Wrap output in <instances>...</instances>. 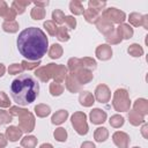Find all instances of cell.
I'll use <instances>...</instances> for the list:
<instances>
[{
	"instance_id": "cell-1",
	"label": "cell",
	"mask_w": 148,
	"mask_h": 148,
	"mask_svg": "<svg viewBox=\"0 0 148 148\" xmlns=\"http://www.w3.org/2000/svg\"><path fill=\"white\" fill-rule=\"evenodd\" d=\"M16 43L18 52L29 61L40 60L49 49V39L45 32L37 27H30L22 30Z\"/></svg>"
},
{
	"instance_id": "cell-2",
	"label": "cell",
	"mask_w": 148,
	"mask_h": 148,
	"mask_svg": "<svg viewBox=\"0 0 148 148\" xmlns=\"http://www.w3.org/2000/svg\"><path fill=\"white\" fill-rule=\"evenodd\" d=\"M10 95L18 105H29L39 95V83L30 74H21L10 84Z\"/></svg>"
},
{
	"instance_id": "cell-3",
	"label": "cell",
	"mask_w": 148,
	"mask_h": 148,
	"mask_svg": "<svg viewBox=\"0 0 148 148\" xmlns=\"http://www.w3.org/2000/svg\"><path fill=\"white\" fill-rule=\"evenodd\" d=\"M112 106L118 112H126L131 108V99L128 91L124 88H118L112 96Z\"/></svg>"
},
{
	"instance_id": "cell-4",
	"label": "cell",
	"mask_w": 148,
	"mask_h": 148,
	"mask_svg": "<svg viewBox=\"0 0 148 148\" xmlns=\"http://www.w3.org/2000/svg\"><path fill=\"white\" fill-rule=\"evenodd\" d=\"M58 68H59V64L51 62V64H47L46 66L38 67L35 71V75L42 82H49L51 79L54 81L56 75H57V72H58Z\"/></svg>"
},
{
	"instance_id": "cell-5",
	"label": "cell",
	"mask_w": 148,
	"mask_h": 148,
	"mask_svg": "<svg viewBox=\"0 0 148 148\" xmlns=\"http://www.w3.org/2000/svg\"><path fill=\"white\" fill-rule=\"evenodd\" d=\"M71 123L74 130L80 135H86L89 131L88 123H87V114L82 111H76L71 117Z\"/></svg>"
},
{
	"instance_id": "cell-6",
	"label": "cell",
	"mask_w": 148,
	"mask_h": 148,
	"mask_svg": "<svg viewBox=\"0 0 148 148\" xmlns=\"http://www.w3.org/2000/svg\"><path fill=\"white\" fill-rule=\"evenodd\" d=\"M35 125H36V119L30 111L25 110L23 113L18 116V127L22 132L24 133L32 132L35 130Z\"/></svg>"
},
{
	"instance_id": "cell-7",
	"label": "cell",
	"mask_w": 148,
	"mask_h": 148,
	"mask_svg": "<svg viewBox=\"0 0 148 148\" xmlns=\"http://www.w3.org/2000/svg\"><path fill=\"white\" fill-rule=\"evenodd\" d=\"M102 17L109 20L112 24H121L124 23V21L126 20V14L118 9V8H114V7H110V8H106L103 10L102 13Z\"/></svg>"
},
{
	"instance_id": "cell-8",
	"label": "cell",
	"mask_w": 148,
	"mask_h": 148,
	"mask_svg": "<svg viewBox=\"0 0 148 148\" xmlns=\"http://www.w3.org/2000/svg\"><path fill=\"white\" fill-rule=\"evenodd\" d=\"M68 73H71V74L77 80V82H79L81 86L89 83V82L92 81V79H94L92 72L89 71V69H87V68H83V67H81V68H79V69H76V71H74V72H68Z\"/></svg>"
},
{
	"instance_id": "cell-9",
	"label": "cell",
	"mask_w": 148,
	"mask_h": 148,
	"mask_svg": "<svg viewBox=\"0 0 148 148\" xmlns=\"http://www.w3.org/2000/svg\"><path fill=\"white\" fill-rule=\"evenodd\" d=\"M94 97L99 103H108L111 99V90L106 84L101 83V84H98L96 87Z\"/></svg>"
},
{
	"instance_id": "cell-10",
	"label": "cell",
	"mask_w": 148,
	"mask_h": 148,
	"mask_svg": "<svg viewBox=\"0 0 148 148\" xmlns=\"http://www.w3.org/2000/svg\"><path fill=\"white\" fill-rule=\"evenodd\" d=\"M112 141L118 148H128L131 139H130V135L126 132L117 131L112 134Z\"/></svg>"
},
{
	"instance_id": "cell-11",
	"label": "cell",
	"mask_w": 148,
	"mask_h": 148,
	"mask_svg": "<svg viewBox=\"0 0 148 148\" xmlns=\"http://www.w3.org/2000/svg\"><path fill=\"white\" fill-rule=\"evenodd\" d=\"M95 56L97 59H99L102 61H106V60L111 59V57H112V49L108 44H101L96 47Z\"/></svg>"
},
{
	"instance_id": "cell-12",
	"label": "cell",
	"mask_w": 148,
	"mask_h": 148,
	"mask_svg": "<svg viewBox=\"0 0 148 148\" xmlns=\"http://www.w3.org/2000/svg\"><path fill=\"white\" fill-rule=\"evenodd\" d=\"M96 28H97V30L101 32V34H103L104 36H106V35H109L110 32H112L116 28L113 27V24L109 21V20H106V18H104V17H102V16H99V18L96 21Z\"/></svg>"
},
{
	"instance_id": "cell-13",
	"label": "cell",
	"mask_w": 148,
	"mask_h": 148,
	"mask_svg": "<svg viewBox=\"0 0 148 148\" xmlns=\"http://www.w3.org/2000/svg\"><path fill=\"white\" fill-rule=\"evenodd\" d=\"M106 117H108L106 112H105L104 110L99 109V108L92 109V110L90 111V113H89V119H90V121H91L92 124H95V125H101V124H103V123L106 120Z\"/></svg>"
},
{
	"instance_id": "cell-14",
	"label": "cell",
	"mask_w": 148,
	"mask_h": 148,
	"mask_svg": "<svg viewBox=\"0 0 148 148\" xmlns=\"http://www.w3.org/2000/svg\"><path fill=\"white\" fill-rule=\"evenodd\" d=\"M22 134L23 132L20 130L18 126H14V125H10L6 128L5 131V135L7 138V140H9L10 142H16L18 141V139L22 138Z\"/></svg>"
},
{
	"instance_id": "cell-15",
	"label": "cell",
	"mask_w": 148,
	"mask_h": 148,
	"mask_svg": "<svg viewBox=\"0 0 148 148\" xmlns=\"http://www.w3.org/2000/svg\"><path fill=\"white\" fill-rule=\"evenodd\" d=\"M65 86L67 88V90L69 92H73V94H76L81 90L82 86L77 82V80L71 74V73H67L66 75V79H65Z\"/></svg>"
},
{
	"instance_id": "cell-16",
	"label": "cell",
	"mask_w": 148,
	"mask_h": 148,
	"mask_svg": "<svg viewBox=\"0 0 148 148\" xmlns=\"http://www.w3.org/2000/svg\"><path fill=\"white\" fill-rule=\"evenodd\" d=\"M116 30H117L118 35L121 37V39H130V38H132L133 35H134L133 28H132L130 24H127V23H121V24H119V25L116 28Z\"/></svg>"
},
{
	"instance_id": "cell-17",
	"label": "cell",
	"mask_w": 148,
	"mask_h": 148,
	"mask_svg": "<svg viewBox=\"0 0 148 148\" xmlns=\"http://www.w3.org/2000/svg\"><path fill=\"white\" fill-rule=\"evenodd\" d=\"M79 102H80V104L82 106L90 108L95 103V97H94V95L90 91L84 90V91H81L80 92V95H79Z\"/></svg>"
},
{
	"instance_id": "cell-18",
	"label": "cell",
	"mask_w": 148,
	"mask_h": 148,
	"mask_svg": "<svg viewBox=\"0 0 148 148\" xmlns=\"http://www.w3.org/2000/svg\"><path fill=\"white\" fill-rule=\"evenodd\" d=\"M133 110L143 117L148 114V101L146 98H138L133 104Z\"/></svg>"
},
{
	"instance_id": "cell-19",
	"label": "cell",
	"mask_w": 148,
	"mask_h": 148,
	"mask_svg": "<svg viewBox=\"0 0 148 148\" xmlns=\"http://www.w3.org/2000/svg\"><path fill=\"white\" fill-rule=\"evenodd\" d=\"M68 118V111L67 110H58L56 113L52 114L51 117V121L54 125H61L62 123H65Z\"/></svg>"
},
{
	"instance_id": "cell-20",
	"label": "cell",
	"mask_w": 148,
	"mask_h": 148,
	"mask_svg": "<svg viewBox=\"0 0 148 148\" xmlns=\"http://www.w3.org/2000/svg\"><path fill=\"white\" fill-rule=\"evenodd\" d=\"M128 121L133 126H139L145 123V117L134 110H128Z\"/></svg>"
},
{
	"instance_id": "cell-21",
	"label": "cell",
	"mask_w": 148,
	"mask_h": 148,
	"mask_svg": "<svg viewBox=\"0 0 148 148\" xmlns=\"http://www.w3.org/2000/svg\"><path fill=\"white\" fill-rule=\"evenodd\" d=\"M31 2L28 0H14L12 2V8L15 10L16 14H23L25 12V8L30 5Z\"/></svg>"
},
{
	"instance_id": "cell-22",
	"label": "cell",
	"mask_w": 148,
	"mask_h": 148,
	"mask_svg": "<svg viewBox=\"0 0 148 148\" xmlns=\"http://www.w3.org/2000/svg\"><path fill=\"white\" fill-rule=\"evenodd\" d=\"M109 138V131L106 127H97L94 132V139L96 142H104Z\"/></svg>"
},
{
	"instance_id": "cell-23",
	"label": "cell",
	"mask_w": 148,
	"mask_h": 148,
	"mask_svg": "<svg viewBox=\"0 0 148 148\" xmlns=\"http://www.w3.org/2000/svg\"><path fill=\"white\" fill-rule=\"evenodd\" d=\"M47 53H49V57L51 59H59L64 53V49H62V46L60 44H56L54 43V44H52L50 46V49L47 50Z\"/></svg>"
},
{
	"instance_id": "cell-24",
	"label": "cell",
	"mask_w": 148,
	"mask_h": 148,
	"mask_svg": "<svg viewBox=\"0 0 148 148\" xmlns=\"http://www.w3.org/2000/svg\"><path fill=\"white\" fill-rule=\"evenodd\" d=\"M34 110H35V114L38 118H45L51 113V108L49 105H46V104H43V103L42 104H37L34 108Z\"/></svg>"
},
{
	"instance_id": "cell-25",
	"label": "cell",
	"mask_w": 148,
	"mask_h": 148,
	"mask_svg": "<svg viewBox=\"0 0 148 148\" xmlns=\"http://www.w3.org/2000/svg\"><path fill=\"white\" fill-rule=\"evenodd\" d=\"M127 52H128V54L130 56H132V57H134V58H140L141 56H143V47L140 45V44H138V43H133V44H131L128 47H127Z\"/></svg>"
},
{
	"instance_id": "cell-26",
	"label": "cell",
	"mask_w": 148,
	"mask_h": 148,
	"mask_svg": "<svg viewBox=\"0 0 148 148\" xmlns=\"http://www.w3.org/2000/svg\"><path fill=\"white\" fill-rule=\"evenodd\" d=\"M69 10L74 15H82L83 12H84L83 3L81 1H79V0H72L69 2Z\"/></svg>"
},
{
	"instance_id": "cell-27",
	"label": "cell",
	"mask_w": 148,
	"mask_h": 148,
	"mask_svg": "<svg viewBox=\"0 0 148 148\" xmlns=\"http://www.w3.org/2000/svg\"><path fill=\"white\" fill-rule=\"evenodd\" d=\"M83 17L88 23H96V21L99 18V13L91 8H87L83 12Z\"/></svg>"
},
{
	"instance_id": "cell-28",
	"label": "cell",
	"mask_w": 148,
	"mask_h": 148,
	"mask_svg": "<svg viewBox=\"0 0 148 148\" xmlns=\"http://www.w3.org/2000/svg\"><path fill=\"white\" fill-rule=\"evenodd\" d=\"M38 139L35 135H25L21 139V146L23 148H35L37 146Z\"/></svg>"
},
{
	"instance_id": "cell-29",
	"label": "cell",
	"mask_w": 148,
	"mask_h": 148,
	"mask_svg": "<svg viewBox=\"0 0 148 148\" xmlns=\"http://www.w3.org/2000/svg\"><path fill=\"white\" fill-rule=\"evenodd\" d=\"M18 23L16 21H3L2 23V30L8 34H15L18 31Z\"/></svg>"
},
{
	"instance_id": "cell-30",
	"label": "cell",
	"mask_w": 148,
	"mask_h": 148,
	"mask_svg": "<svg viewBox=\"0 0 148 148\" xmlns=\"http://www.w3.org/2000/svg\"><path fill=\"white\" fill-rule=\"evenodd\" d=\"M80 59H81V64H82L83 68H87V69H89L91 72L94 69H96L97 62H96V60L94 58H91V57H83V58H80Z\"/></svg>"
},
{
	"instance_id": "cell-31",
	"label": "cell",
	"mask_w": 148,
	"mask_h": 148,
	"mask_svg": "<svg viewBox=\"0 0 148 148\" xmlns=\"http://www.w3.org/2000/svg\"><path fill=\"white\" fill-rule=\"evenodd\" d=\"M105 40H106V43H108V45H116V44H119V43H121V37L118 35V32H117V30L114 29L112 32H110L109 35H106L105 36Z\"/></svg>"
},
{
	"instance_id": "cell-32",
	"label": "cell",
	"mask_w": 148,
	"mask_h": 148,
	"mask_svg": "<svg viewBox=\"0 0 148 148\" xmlns=\"http://www.w3.org/2000/svg\"><path fill=\"white\" fill-rule=\"evenodd\" d=\"M124 123H125V118L120 114H113L109 119V124L113 128H120L124 125Z\"/></svg>"
},
{
	"instance_id": "cell-33",
	"label": "cell",
	"mask_w": 148,
	"mask_h": 148,
	"mask_svg": "<svg viewBox=\"0 0 148 148\" xmlns=\"http://www.w3.org/2000/svg\"><path fill=\"white\" fill-rule=\"evenodd\" d=\"M50 94L52 95V96H60L62 92H64V89H65V87L61 84V83H58V82H54V81H52L51 83H50Z\"/></svg>"
},
{
	"instance_id": "cell-34",
	"label": "cell",
	"mask_w": 148,
	"mask_h": 148,
	"mask_svg": "<svg viewBox=\"0 0 148 148\" xmlns=\"http://www.w3.org/2000/svg\"><path fill=\"white\" fill-rule=\"evenodd\" d=\"M45 15H46L45 8H42V7H36V6H35V7L31 9V12H30L31 18H32V20H36V21L44 18Z\"/></svg>"
},
{
	"instance_id": "cell-35",
	"label": "cell",
	"mask_w": 148,
	"mask_h": 148,
	"mask_svg": "<svg viewBox=\"0 0 148 148\" xmlns=\"http://www.w3.org/2000/svg\"><path fill=\"white\" fill-rule=\"evenodd\" d=\"M56 36H57L58 40H60V42H68L71 38V36L68 34V29L65 27H58Z\"/></svg>"
},
{
	"instance_id": "cell-36",
	"label": "cell",
	"mask_w": 148,
	"mask_h": 148,
	"mask_svg": "<svg viewBox=\"0 0 148 148\" xmlns=\"http://www.w3.org/2000/svg\"><path fill=\"white\" fill-rule=\"evenodd\" d=\"M128 22L133 27H141L142 25V15L139 13H131L128 15Z\"/></svg>"
},
{
	"instance_id": "cell-37",
	"label": "cell",
	"mask_w": 148,
	"mask_h": 148,
	"mask_svg": "<svg viewBox=\"0 0 148 148\" xmlns=\"http://www.w3.org/2000/svg\"><path fill=\"white\" fill-rule=\"evenodd\" d=\"M81 67H82V64H81V59L80 58L73 57L67 62V71L68 72H74V71H76V69H79Z\"/></svg>"
},
{
	"instance_id": "cell-38",
	"label": "cell",
	"mask_w": 148,
	"mask_h": 148,
	"mask_svg": "<svg viewBox=\"0 0 148 148\" xmlns=\"http://www.w3.org/2000/svg\"><path fill=\"white\" fill-rule=\"evenodd\" d=\"M65 17H66V15L64 14V12L62 10H60V9H54L53 12H52V22H54L56 24H62L64 22H65Z\"/></svg>"
},
{
	"instance_id": "cell-39",
	"label": "cell",
	"mask_w": 148,
	"mask_h": 148,
	"mask_svg": "<svg viewBox=\"0 0 148 148\" xmlns=\"http://www.w3.org/2000/svg\"><path fill=\"white\" fill-rule=\"evenodd\" d=\"M88 8H91V9H94V10H96V12H102V10H104V8H105V6H106V2L105 1H98V0H89L88 1Z\"/></svg>"
},
{
	"instance_id": "cell-40",
	"label": "cell",
	"mask_w": 148,
	"mask_h": 148,
	"mask_svg": "<svg viewBox=\"0 0 148 148\" xmlns=\"http://www.w3.org/2000/svg\"><path fill=\"white\" fill-rule=\"evenodd\" d=\"M53 136H54V139H56L57 141H59V142H65V141L67 140V131H66L65 128H62V127H58V128L54 130Z\"/></svg>"
},
{
	"instance_id": "cell-41",
	"label": "cell",
	"mask_w": 148,
	"mask_h": 148,
	"mask_svg": "<svg viewBox=\"0 0 148 148\" xmlns=\"http://www.w3.org/2000/svg\"><path fill=\"white\" fill-rule=\"evenodd\" d=\"M43 27L45 28L46 32H47L50 36H56L58 27H57V24H56L54 22H52L51 20H47V21H45V22L43 23Z\"/></svg>"
},
{
	"instance_id": "cell-42",
	"label": "cell",
	"mask_w": 148,
	"mask_h": 148,
	"mask_svg": "<svg viewBox=\"0 0 148 148\" xmlns=\"http://www.w3.org/2000/svg\"><path fill=\"white\" fill-rule=\"evenodd\" d=\"M21 65H22V67H23V69H28V71H30V69H37V67L40 65V60H37V61H29V60H22V62H21Z\"/></svg>"
},
{
	"instance_id": "cell-43",
	"label": "cell",
	"mask_w": 148,
	"mask_h": 148,
	"mask_svg": "<svg viewBox=\"0 0 148 148\" xmlns=\"http://www.w3.org/2000/svg\"><path fill=\"white\" fill-rule=\"evenodd\" d=\"M10 121H13L12 114L6 110L0 109V125L1 124H9Z\"/></svg>"
},
{
	"instance_id": "cell-44",
	"label": "cell",
	"mask_w": 148,
	"mask_h": 148,
	"mask_svg": "<svg viewBox=\"0 0 148 148\" xmlns=\"http://www.w3.org/2000/svg\"><path fill=\"white\" fill-rule=\"evenodd\" d=\"M23 67L21 64H12L9 67H8V73L10 75H17V74H22L23 72Z\"/></svg>"
},
{
	"instance_id": "cell-45",
	"label": "cell",
	"mask_w": 148,
	"mask_h": 148,
	"mask_svg": "<svg viewBox=\"0 0 148 148\" xmlns=\"http://www.w3.org/2000/svg\"><path fill=\"white\" fill-rule=\"evenodd\" d=\"M0 108L5 109V108H10V101L9 97L7 96L6 92L0 91Z\"/></svg>"
},
{
	"instance_id": "cell-46",
	"label": "cell",
	"mask_w": 148,
	"mask_h": 148,
	"mask_svg": "<svg viewBox=\"0 0 148 148\" xmlns=\"http://www.w3.org/2000/svg\"><path fill=\"white\" fill-rule=\"evenodd\" d=\"M65 22H66V25H67V29H72L74 30L76 28V18L73 16V15H68L65 17Z\"/></svg>"
},
{
	"instance_id": "cell-47",
	"label": "cell",
	"mask_w": 148,
	"mask_h": 148,
	"mask_svg": "<svg viewBox=\"0 0 148 148\" xmlns=\"http://www.w3.org/2000/svg\"><path fill=\"white\" fill-rule=\"evenodd\" d=\"M25 110L27 109H23V108H20V106H10L9 108V113L12 114V117H18Z\"/></svg>"
},
{
	"instance_id": "cell-48",
	"label": "cell",
	"mask_w": 148,
	"mask_h": 148,
	"mask_svg": "<svg viewBox=\"0 0 148 148\" xmlns=\"http://www.w3.org/2000/svg\"><path fill=\"white\" fill-rule=\"evenodd\" d=\"M16 15H17V14L15 13V10L10 7V8H8L7 13L3 15V17H2V18H5V21H15Z\"/></svg>"
},
{
	"instance_id": "cell-49",
	"label": "cell",
	"mask_w": 148,
	"mask_h": 148,
	"mask_svg": "<svg viewBox=\"0 0 148 148\" xmlns=\"http://www.w3.org/2000/svg\"><path fill=\"white\" fill-rule=\"evenodd\" d=\"M8 5L6 3V1H3V0H0V16L1 17H3V15L7 13V10H8Z\"/></svg>"
},
{
	"instance_id": "cell-50",
	"label": "cell",
	"mask_w": 148,
	"mask_h": 148,
	"mask_svg": "<svg viewBox=\"0 0 148 148\" xmlns=\"http://www.w3.org/2000/svg\"><path fill=\"white\" fill-rule=\"evenodd\" d=\"M141 134L145 139H148V124L143 123L142 124V127H141Z\"/></svg>"
},
{
	"instance_id": "cell-51",
	"label": "cell",
	"mask_w": 148,
	"mask_h": 148,
	"mask_svg": "<svg viewBox=\"0 0 148 148\" xmlns=\"http://www.w3.org/2000/svg\"><path fill=\"white\" fill-rule=\"evenodd\" d=\"M7 143H8V140H7L6 135L0 133V148H5L7 146Z\"/></svg>"
},
{
	"instance_id": "cell-52",
	"label": "cell",
	"mask_w": 148,
	"mask_h": 148,
	"mask_svg": "<svg viewBox=\"0 0 148 148\" xmlns=\"http://www.w3.org/2000/svg\"><path fill=\"white\" fill-rule=\"evenodd\" d=\"M81 148H96V146L91 141H84L81 143Z\"/></svg>"
},
{
	"instance_id": "cell-53",
	"label": "cell",
	"mask_w": 148,
	"mask_h": 148,
	"mask_svg": "<svg viewBox=\"0 0 148 148\" xmlns=\"http://www.w3.org/2000/svg\"><path fill=\"white\" fill-rule=\"evenodd\" d=\"M49 3H50L49 1H35V2H34V5H35L36 7H42V8H45Z\"/></svg>"
},
{
	"instance_id": "cell-54",
	"label": "cell",
	"mask_w": 148,
	"mask_h": 148,
	"mask_svg": "<svg viewBox=\"0 0 148 148\" xmlns=\"http://www.w3.org/2000/svg\"><path fill=\"white\" fill-rule=\"evenodd\" d=\"M142 27L143 29L148 30V15H142Z\"/></svg>"
},
{
	"instance_id": "cell-55",
	"label": "cell",
	"mask_w": 148,
	"mask_h": 148,
	"mask_svg": "<svg viewBox=\"0 0 148 148\" xmlns=\"http://www.w3.org/2000/svg\"><path fill=\"white\" fill-rule=\"evenodd\" d=\"M5 72H6V67H5L3 64L0 62V77H2L5 75Z\"/></svg>"
},
{
	"instance_id": "cell-56",
	"label": "cell",
	"mask_w": 148,
	"mask_h": 148,
	"mask_svg": "<svg viewBox=\"0 0 148 148\" xmlns=\"http://www.w3.org/2000/svg\"><path fill=\"white\" fill-rule=\"evenodd\" d=\"M39 148H53V146L51 143H49V142H45V143H42L39 146Z\"/></svg>"
},
{
	"instance_id": "cell-57",
	"label": "cell",
	"mask_w": 148,
	"mask_h": 148,
	"mask_svg": "<svg viewBox=\"0 0 148 148\" xmlns=\"http://www.w3.org/2000/svg\"><path fill=\"white\" fill-rule=\"evenodd\" d=\"M133 148H141V147H133Z\"/></svg>"
},
{
	"instance_id": "cell-58",
	"label": "cell",
	"mask_w": 148,
	"mask_h": 148,
	"mask_svg": "<svg viewBox=\"0 0 148 148\" xmlns=\"http://www.w3.org/2000/svg\"><path fill=\"white\" fill-rule=\"evenodd\" d=\"M17 148H18V147H17Z\"/></svg>"
}]
</instances>
